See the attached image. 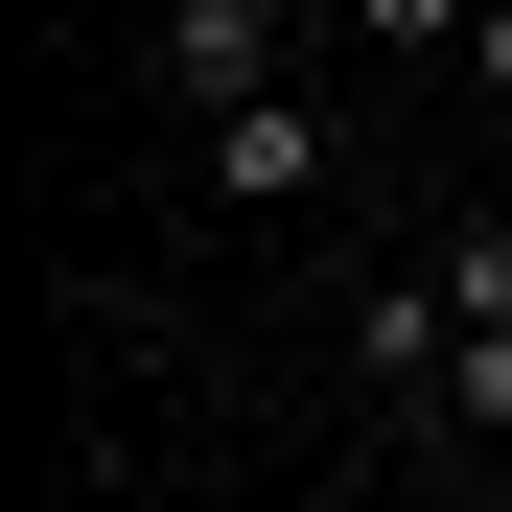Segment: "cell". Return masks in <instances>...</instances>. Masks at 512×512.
<instances>
[{
    "label": "cell",
    "instance_id": "cell-1",
    "mask_svg": "<svg viewBox=\"0 0 512 512\" xmlns=\"http://www.w3.org/2000/svg\"><path fill=\"white\" fill-rule=\"evenodd\" d=\"M280 24H303V0H163V94H187V117L280 94Z\"/></svg>",
    "mask_w": 512,
    "mask_h": 512
},
{
    "label": "cell",
    "instance_id": "cell-2",
    "mask_svg": "<svg viewBox=\"0 0 512 512\" xmlns=\"http://www.w3.org/2000/svg\"><path fill=\"white\" fill-rule=\"evenodd\" d=\"M210 187H233V210H303V187H326V117H303V94H233V117H210Z\"/></svg>",
    "mask_w": 512,
    "mask_h": 512
},
{
    "label": "cell",
    "instance_id": "cell-3",
    "mask_svg": "<svg viewBox=\"0 0 512 512\" xmlns=\"http://www.w3.org/2000/svg\"><path fill=\"white\" fill-rule=\"evenodd\" d=\"M326 24H350L373 70H466V0H326Z\"/></svg>",
    "mask_w": 512,
    "mask_h": 512
},
{
    "label": "cell",
    "instance_id": "cell-4",
    "mask_svg": "<svg viewBox=\"0 0 512 512\" xmlns=\"http://www.w3.org/2000/svg\"><path fill=\"white\" fill-rule=\"evenodd\" d=\"M443 419H466V443H512V326H466V350H443Z\"/></svg>",
    "mask_w": 512,
    "mask_h": 512
},
{
    "label": "cell",
    "instance_id": "cell-5",
    "mask_svg": "<svg viewBox=\"0 0 512 512\" xmlns=\"http://www.w3.org/2000/svg\"><path fill=\"white\" fill-rule=\"evenodd\" d=\"M443 303H466V326H512V210H466V233H443Z\"/></svg>",
    "mask_w": 512,
    "mask_h": 512
},
{
    "label": "cell",
    "instance_id": "cell-6",
    "mask_svg": "<svg viewBox=\"0 0 512 512\" xmlns=\"http://www.w3.org/2000/svg\"><path fill=\"white\" fill-rule=\"evenodd\" d=\"M466 70H489V94H512V0H466Z\"/></svg>",
    "mask_w": 512,
    "mask_h": 512
},
{
    "label": "cell",
    "instance_id": "cell-7",
    "mask_svg": "<svg viewBox=\"0 0 512 512\" xmlns=\"http://www.w3.org/2000/svg\"><path fill=\"white\" fill-rule=\"evenodd\" d=\"M256 512H350V489H256Z\"/></svg>",
    "mask_w": 512,
    "mask_h": 512
}]
</instances>
